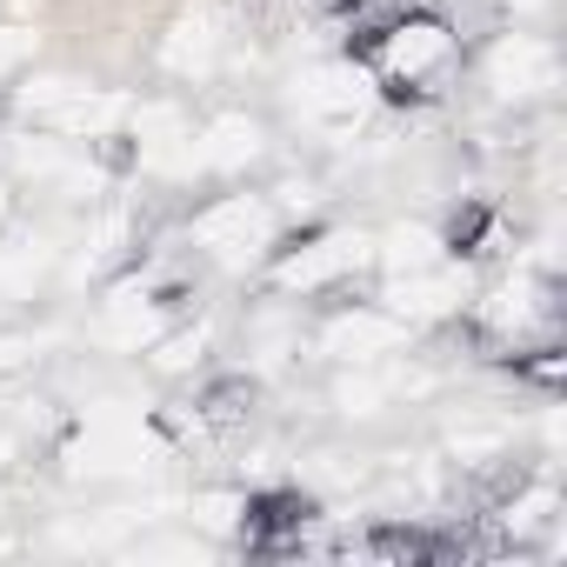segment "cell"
<instances>
[{
    "label": "cell",
    "mask_w": 567,
    "mask_h": 567,
    "mask_svg": "<svg viewBox=\"0 0 567 567\" xmlns=\"http://www.w3.org/2000/svg\"><path fill=\"white\" fill-rule=\"evenodd\" d=\"M61 247L48 234H14V240H0V295H8V308L34 301L48 288V274H54Z\"/></svg>",
    "instance_id": "5bb4252c"
},
{
    "label": "cell",
    "mask_w": 567,
    "mask_h": 567,
    "mask_svg": "<svg viewBox=\"0 0 567 567\" xmlns=\"http://www.w3.org/2000/svg\"><path fill=\"white\" fill-rule=\"evenodd\" d=\"M408 334L414 328L401 315H388V308H348V315H334L321 328V354L334 368H368V361H394L408 348Z\"/></svg>",
    "instance_id": "9c48e42d"
},
{
    "label": "cell",
    "mask_w": 567,
    "mask_h": 567,
    "mask_svg": "<svg viewBox=\"0 0 567 567\" xmlns=\"http://www.w3.org/2000/svg\"><path fill=\"white\" fill-rule=\"evenodd\" d=\"M0 315H8V295H0Z\"/></svg>",
    "instance_id": "484cf974"
},
{
    "label": "cell",
    "mask_w": 567,
    "mask_h": 567,
    "mask_svg": "<svg viewBox=\"0 0 567 567\" xmlns=\"http://www.w3.org/2000/svg\"><path fill=\"white\" fill-rule=\"evenodd\" d=\"M167 461V441L141 421V408L127 401H101L87 408L81 434L61 447V467L74 481H147L154 467Z\"/></svg>",
    "instance_id": "6da1fadb"
},
{
    "label": "cell",
    "mask_w": 567,
    "mask_h": 567,
    "mask_svg": "<svg viewBox=\"0 0 567 567\" xmlns=\"http://www.w3.org/2000/svg\"><path fill=\"white\" fill-rule=\"evenodd\" d=\"M28 354H34V341H28V334H0V374L28 368Z\"/></svg>",
    "instance_id": "603a6c76"
},
{
    "label": "cell",
    "mask_w": 567,
    "mask_h": 567,
    "mask_svg": "<svg viewBox=\"0 0 567 567\" xmlns=\"http://www.w3.org/2000/svg\"><path fill=\"white\" fill-rule=\"evenodd\" d=\"M200 354H207V334L194 328V334H161L154 348H147V361L161 368V374H187V368H200Z\"/></svg>",
    "instance_id": "ac0fdd59"
},
{
    "label": "cell",
    "mask_w": 567,
    "mask_h": 567,
    "mask_svg": "<svg viewBox=\"0 0 567 567\" xmlns=\"http://www.w3.org/2000/svg\"><path fill=\"white\" fill-rule=\"evenodd\" d=\"M401 388H408V374H401L394 361L341 368V381H334V408H341L348 421H374V414H388V401H401Z\"/></svg>",
    "instance_id": "9a60e30c"
},
{
    "label": "cell",
    "mask_w": 567,
    "mask_h": 567,
    "mask_svg": "<svg viewBox=\"0 0 567 567\" xmlns=\"http://www.w3.org/2000/svg\"><path fill=\"white\" fill-rule=\"evenodd\" d=\"M194 154H200V174H247L267 154V127L254 114H214L194 134Z\"/></svg>",
    "instance_id": "4fadbf2b"
},
{
    "label": "cell",
    "mask_w": 567,
    "mask_h": 567,
    "mask_svg": "<svg viewBox=\"0 0 567 567\" xmlns=\"http://www.w3.org/2000/svg\"><path fill=\"white\" fill-rule=\"evenodd\" d=\"M288 107L315 134H354L368 121V107H374V74L354 68V61H315V68L295 74Z\"/></svg>",
    "instance_id": "3957f363"
},
{
    "label": "cell",
    "mask_w": 567,
    "mask_h": 567,
    "mask_svg": "<svg viewBox=\"0 0 567 567\" xmlns=\"http://www.w3.org/2000/svg\"><path fill=\"white\" fill-rule=\"evenodd\" d=\"M461 301H467V274H461V267H447V260L414 267V274H388V288H381V308H388V315H401L408 328L441 321V315H454Z\"/></svg>",
    "instance_id": "30bf717a"
},
{
    "label": "cell",
    "mask_w": 567,
    "mask_h": 567,
    "mask_svg": "<svg viewBox=\"0 0 567 567\" xmlns=\"http://www.w3.org/2000/svg\"><path fill=\"white\" fill-rule=\"evenodd\" d=\"M21 107L41 127L68 134V141H107V134L127 127V107L134 101H121L107 87H87V81H68V74H48V81H28L21 87Z\"/></svg>",
    "instance_id": "277c9868"
},
{
    "label": "cell",
    "mask_w": 567,
    "mask_h": 567,
    "mask_svg": "<svg viewBox=\"0 0 567 567\" xmlns=\"http://www.w3.org/2000/svg\"><path fill=\"white\" fill-rule=\"evenodd\" d=\"M487 87L501 101H540L560 87V54L540 34H501L487 48Z\"/></svg>",
    "instance_id": "ba28073f"
},
{
    "label": "cell",
    "mask_w": 567,
    "mask_h": 567,
    "mask_svg": "<svg viewBox=\"0 0 567 567\" xmlns=\"http://www.w3.org/2000/svg\"><path fill=\"white\" fill-rule=\"evenodd\" d=\"M374 260H381L388 274L434 267V260H441V234H434V227H421V220H401V227H388V234L374 240Z\"/></svg>",
    "instance_id": "e0dca14e"
},
{
    "label": "cell",
    "mask_w": 567,
    "mask_h": 567,
    "mask_svg": "<svg viewBox=\"0 0 567 567\" xmlns=\"http://www.w3.org/2000/svg\"><path fill=\"white\" fill-rule=\"evenodd\" d=\"M8 214H14V187H8V174H0V227H8Z\"/></svg>",
    "instance_id": "cb8c5ba5"
},
{
    "label": "cell",
    "mask_w": 567,
    "mask_h": 567,
    "mask_svg": "<svg viewBox=\"0 0 567 567\" xmlns=\"http://www.w3.org/2000/svg\"><path fill=\"white\" fill-rule=\"evenodd\" d=\"M207 547L200 540H134L121 560H200Z\"/></svg>",
    "instance_id": "44dd1931"
},
{
    "label": "cell",
    "mask_w": 567,
    "mask_h": 567,
    "mask_svg": "<svg viewBox=\"0 0 567 567\" xmlns=\"http://www.w3.org/2000/svg\"><path fill=\"white\" fill-rule=\"evenodd\" d=\"M507 8H514V14H534V8H547V0H507Z\"/></svg>",
    "instance_id": "d4e9b609"
},
{
    "label": "cell",
    "mask_w": 567,
    "mask_h": 567,
    "mask_svg": "<svg viewBox=\"0 0 567 567\" xmlns=\"http://www.w3.org/2000/svg\"><path fill=\"white\" fill-rule=\"evenodd\" d=\"M540 520H554V487H547V481L527 487L520 501H507V527H514V534H527V527H540Z\"/></svg>",
    "instance_id": "ffe728a7"
},
{
    "label": "cell",
    "mask_w": 567,
    "mask_h": 567,
    "mask_svg": "<svg viewBox=\"0 0 567 567\" xmlns=\"http://www.w3.org/2000/svg\"><path fill=\"white\" fill-rule=\"evenodd\" d=\"M187 514H194V527H200V534H234V527H240V514H247V501H240V494H194V501H187Z\"/></svg>",
    "instance_id": "d6986e66"
},
{
    "label": "cell",
    "mask_w": 567,
    "mask_h": 567,
    "mask_svg": "<svg viewBox=\"0 0 567 567\" xmlns=\"http://www.w3.org/2000/svg\"><path fill=\"white\" fill-rule=\"evenodd\" d=\"M481 321H487V334H501V341H527V334H540V328L554 321L547 280H534V274H507L501 288L481 301Z\"/></svg>",
    "instance_id": "7c38bea8"
},
{
    "label": "cell",
    "mask_w": 567,
    "mask_h": 567,
    "mask_svg": "<svg viewBox=\"0 0 567 567\" xmlns=\"http://www.w3.org/2000/svg\"><path fill=\"white\" fill-rule=\"evenodd\" d=\"M374 260V234H354V227H328V234H315V240H301L295 254H280V267H274V280H280V295H328V288H341L348 274H361Z\"/></svg>",
    "instance_id": "5b68a950"
},
{
    "label": "cell",
    "mask_w": 567,
    "mask_h": 567,
    "mask_svg": "<svg viewBox=\"0 0 567 567\" xmlns=\"http://www.w3.org/2000/svg\"><path fill=\"white\" fill-rule=\"evenodd\" d=\"M274 234H280V214H274V200H260V194H214V200L187 220V240H194L214 267H227V274L267 260Z\"/></svg>",
    "instance_id": "7a4b0ae2"
},
{
    "label": "cell",
    "mask_w": 567,
    "mask_h": 567,
    "mask_svg": "<svg viewBox=\"0 0 567 567\" xmlns=\"http://www.w3.org/2000/svg\"><path fill=\"white\" fill-rule=\"evenodd\" d=\"M28 61H34V34L28 28H0V81L21 74Z\"/></svg>",
    "instance_id": "7402d4cb"
},
{
    "label": "cell",
    "mask_w": 567,
    "mask_h": 567,
    "mask_svg": "<svg viewBox=\"0 0 567 567\" xmlns=\"http://www.w3.org/2000/svg\"><path fill=\"white\" fill-rule=\"evenodd\" d=\"M14 174H28L34 187H54L61 200H94L101 194V167L87 161V147L68 141V134H54V127L14 141Z\"/></svg>",
    "instance_id": "52a82bcc"
},
{
    "label": "cell",
    "mask_w": 567,
    "mask_h": 567,
    "mask_svg": "<svg viewBox=\"0 0 567 567\" xmlns=\"http://www.w3.org/2000/svg\"><path fill=\"white\" fill-rule=\"evenodd\" d=\"M214 54H220V34H214V21H207V14H187V21L167 34V48H161L167 74H181V81L207 74V68H214Z\"/></svg>",
    "instance_id": "2e32d148"
},
{
    "label": "cell",
    "mask_w": 567,
    "mask_h": 567,
    "mask_svg": "<svg viewBox=\"0 0 567 567\" xmlns=\"http://www.w3.org/2000/svg\"><path fill=\"white\" fill-rule=\"evenodd\" d=\"M161 334H167V301H154L147 288H134V280H121V288L101 301L94 341H101L107 354H147Z\"/></svg>",
    "instance_id": "8fae6325"
},
{
    "label": "cell",
    "mask_w": 567,
    "mask_h": 567,
    "mask_svg": "<svg viewBox=\"0 0 567 567\" xmlns=\"http://www.w3.org/2000/svg\"><path fill=\"white\" fill-rule=\"evenodd\" d=\"M447 61H454V28L434 21V14H408V21H394L381 34L368 74H381L388 87H421V81L447 74Z\"/></svg>",
    "instance_id": "8992f818"
}]
</instances>
